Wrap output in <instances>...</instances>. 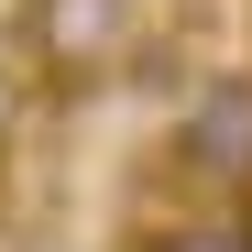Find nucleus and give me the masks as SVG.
Returning a JSON list of instances; mask_svg holds the SVG:
<instances>
[{"instance_id": "obj_1", "label": "nucleus", "mask_w": 252, "mask_h": 252, "mask_svg": "<svg viewBox=\"0 0 252 252\" xmlns=\"http://www.w3.org/2000/svg\"><path fill=\"white\" fill-rule=\"evenodd\" d=\"M176 164H187L197 187H252V66L208 77V88L187 99V121H176Z\"/></svg>"}, {"instance_id": "obj_2", "label": "nucleus", "mask_w": 252, "mask_h": 252, "mask_svg": "<svg viewBox=\"0 0 252 252\" xmlns=\"http://www.w3.org/2000/svg\"><path fill=\"white\" fill-rule=\"evenodd\" d=\"M132 44V0H33V55L55 77H99Z\"/></svg>"}, {"instance_id": "obj_3", "label": "nucleus", "mask_w": 252, "mask_h": 252, "mask_svg": "<svg viewBox=\"0 0 252 252\" xmlns=\"http://www.w3.org/2000/svg\"><path fill=\"white\" fill-rule=\"evenodd\" d=\"M143 252H252V220H187V230H154Z\"/></svg>"}]
</instances>
